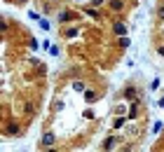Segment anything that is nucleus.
I'll return each instance as SVG.
<instances>
[{
  "label": "nucleus",
  "instance_id": "obj_1",
  "mask_svg": "<svg viewBox=\"0 0 164 152\" xmlns=\"http://www.w3.org/2000/svg\"><path fill=\"white\" fill-rule=\"evenodd\" d=\"M115 33H117V35H124V33H127V28L122 26V24H115Z\"/></svg>",
  "mask_w": 164,
  "mask_h": 152
},
{
  "label": "nucleus",
  "instance_id": "obj_2",
  "mask_svg": "<svg viewBox=\"0 0 164 152\" xmlns=\"http://www.w3.org/2000/svg\"><path fill=\"white\" fill-rule=\"evenodd\" d=\"M52 141H54V136H52V133H47V136L42 138V143H45V145H52Z\"/></svg>",
  "mask_w": 164,
  "mask_h": 152
}]
</instances>
